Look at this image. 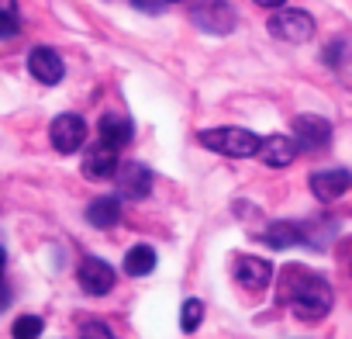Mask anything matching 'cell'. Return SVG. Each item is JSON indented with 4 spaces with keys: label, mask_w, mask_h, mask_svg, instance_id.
<instances>
[{
    "label": "cell",
    "mask_w": 352,
    "mask_h": 339,
    "mask_svg": "<svg viewBox=\"0 0 352 339\" xmlns=\"http://www.w3.org/2000/svg\"><path fill=\"white\" fill-rule=\"evenodd\" d=\"M276 301L280 305H290V311L304 322H321L331 305H335V291L324 277L311 274L307 267L300 263H290L280 270V280H276Z\"/></svg>",
    "instance_id": "6da1fadb"
},
{
    "label": "cell",
    "mask_w": 352,
    "mask_h": 339,
    "mask_svg": "<svg viewBox=\"0 0 352 339\" xmlns=\"http://www.w3.org/2000/svg\"><path fill=\"white\" fill-rule=\"evenodd\" d=\"M204 149L211 152H221V156H232V159H249L256 156L259 149V135L249 132V128H235V125H225V128H208L197 135Z\"/></svg>",
    "instance_id": "7a4b0ae2"
},
{
    "label": "cell",
    "mask_w": 352,
    "mask_h": 339,
    "mask_svg": "<svg viewBox=\"0 0 352 339\" xmlns=\"http://www.w3.org/2000/svg\"><path fill=\"white\" fill-rule=\"evenodd\" d=\"M266 28L273 39L290 42V45H304L314 39V18L307 11H297V8H276Z\"/></svg>",
    "instance_id": "3957f363"
},
{
    "label": "cell",
    "mask_w": 352,
    "mask_h": 339,
    "mask_svg": "<svg viewBox=\"0 0 352 339\" xmlns=\"http://www.w3.org/2000/svg\"><path fill=\"white\" fill-rule=\"evenodd\" d=\"M190 18L208 35H228L239 21V14H235V8L228 4V0H197Z\"/></svg>",
    "instance_id": "277c9868"
},
{
    "label": "cell",
    "mask_w": 352,
    "mask_h": 339,
    "mask_svg": "<svg viewBox=\"0 0 352 339\" xmlns=\"http://www.w3.org/2000/svg\"><path fill=\"white\" fill-rule=\"evenodd\" d=\"M76 280H80V287H83L87 294L100 298V294H111V291H114L118 274H114V267H111L107 260H100V256H83L80 267H76Z\"/></svg>",
    "instance_id": "5b68a950"
},
{
    "label": "cell",
    "mask_w": 352,
    "mask_h": 339,
    "mask_svg": "<svg viewBox=\"0 0 352 339\" xmlns=\"http://www.w3.org/2000/svg\"><path fill=\"white\" fill-rule=\"evenodd\" d=\"M49 138H52L56 152H66L69 156V152L83 149V142H87V121L80 114H59L49 125Z\"/></svg>",
    "instance_id": "8992f818"
},
{
    "label": "cell",
    "mask_w": 352,
    "mask_h": 339,
    "mask_svg": "<svg viewBox=\"0 0 352 339\" xmlns=\"http://www.w3.org/2000/svg\"><path fill=\"white\" fill-rule=\"evenodd\" d=\"M294 142L304 152H321L331 142V125L318 114H300V118H294Z\"/></svg>",
    "instance_id": "52a82bcc"
},
{
    "label": "cell",
    "mask_w": 352,
    "mask_h": 339,
    "mask_svg": "<svg viewBox=\"0 0 352 339\" xmlns=\"http://www.w3.org/2000/svg\"><path fill=\"white\" fill-rule=\"evenodd\" d=\"M232 274L245 291H266L270 280H273V263L263 260V256H235Z\"/></svg>",
    "instance_id": "ba28073f"
},
{
    "label": "cell",
    "mask_w": 352,
    "mask_h": 339,
    "mask_svg": "<svg viewBox=\"0 0 352 339\" xmlns=\"http://www.w3.org/2000/svg\"><path fill=\"white\" fill-rule=\"evenodd\" d=\"M349 187H352V174H349V170H318V174H311V194L321 205H331V201L345 198Z\"/></svg>",
    "instance_id": "9c48e42d"
},
{
    "label": "cell",
    "mask_w": 352,
    "mask_h": 339,
    "mask_svg": "<svg viewBox=\"0 0 352 339\" xmlns=\"http://www.w3.org/2000/svg\"><path fill=\"white\" fill-rule=\"evenodd\" d=\"M118 166H121L118 149L107 142H97L83 152V177H90V181H111L118 174Z\"/></svg>",
    "instance_id": "30bf717a"
},
{
    "label": "cell",
    "mask_w": 352,
    "mask_h": 339,
    "mask_svg": "<svg viewBox=\"0 0 352 339\" xmlns=\"http://www.w3.org/2000/svg\"><path fill=\"white\" fill-rule=\"evenodd\" d=\"M114 177H118L121 198H128V201H142L152 191V174H148V166H142V163H121Z\"/></svg>",
    "instance_id": "8fae6325"
},
{
    "label": "cell",
    "mask_w": 352,
    "mask_h": 339,
    "mask_svg": "<svg viewBox=\"0 0 352 339\" xmlns=\"http://www.w3.org/2000/svg\"><path fill=\"white\" fill-rule=\"evenodd\" d=\"M28 70H32V76H35L38 83H45V87H56V83L66 76V66H63L59 52L49 49V45H38V49L28 52Z\"/></svg>",
    "instance_id": "7c38bea8"
},
{
    "label": "cell",
    "mask_w": 352,
    "mask_h": 339,
    "mask_svg": "<svg viewBox=\"0 0 352 339\" xmlns=\"http://www.w3.org/2000/svg\"><path fill=\"white\" fill-rule=\"evenodd\" d=\"M256 156L263 159V166L270 170H283L297 159V142L290 135H270V138H259V149Z\"/></svg>",
    "instance_id": "4fadbf2b"
},
{
    "label": "cell",
    "mask_w": 352,
    "mask_h": 339,
    "mask_svg": "<svg viewBox=\"0 0 352 339\" xmlns=\"http://www.w3.org/2000/svg\"><path fill=\"white\" fill-rule=\"evenodd\" d=\"M87 222H90L94 229H114V225L121 222V201L111 198V194L94 198V201L87 205Z\"/></svg>",
    "instance_id": "5bb4252c"
},
{
    "label": "cell",
    "mask_w": 352,
    "mask_h": 339,
    "mask_svg": "<svg viewBox=\"0 0 352 339\" xmlns=\"http://www.w3.org/2000/svg\"><path fill=\"white\" fill-rule=\"evenodd\" d=\"M131 135H135V128H131V121H128L124 114L111 111V114L100 118V142H107V145H114V149H124V145L131 142Z\"/></svg>",
    "instance_id": "9a60e30c"
},
{
    "label": "cell",
    "mask_w": 352,
    "mask_h": 339,
    "mask_svg": "<svg viewBox=\"0 0 352 339\" xmlns=\"http://www.w3.org/2000/svg\"><path fill=\"white\" fill-rule=\"evenodd\" d=\"M263 243L273 249H290V246H304V229L300 222H273L263 232Z\"/></svg>",
    "instance_id": "2e32d148"
},
{
    "label": "cell",
    "mask_w": 352,
    "mask_h": 339,
    "mask_svg": "<svg viewBox=\"0 0 352 339\" xmlns=\"http://www.w3.org/2000/svg\"><path fill=\"white\" fill-rule=\"evenodd\" d=\"M152 270H155V249L152 246L138 243L124 253V274L128 277H148Z\"/></svg>",
    "instance_id": "e0dca14e"
},
{
    "label": "cell",
    "mask_w": 352,
    "mask_h": 339,
    "mask_svg": "<svg viewBox=\"0 0 352 339\" xmlns=\"http://www.w3.org/2000/svg\"><path fill=\"white\" fill-rule=\"evenodd\" d=\"M204 322V301L201 298H187L184 308H180V329L184 332H197Z\"/></svg>",
    "instance_id": "ac0fdd59"
},
{
    "label": "cell",
    "mask_w": 352,
    "mask_h": 339,
    "mask_svg": "<svg viewBox=\"0 0 352 339\" xmlns=\"http://www.w3.org/2000/svg\"><path fill=\"white\" fill-rule=\"evenodd\" d=\"M21 32L18 25V0H0V39H14Z\"/></svg>",
    "instance_id": "d6986e66"
},
{
    "label": "cell",
    "mask_w": 352,
    "mask_h": 339,
    "mask_svg": "<svg viewBox=\"0 0 352 339\" xmlns=\"http://www.w3.org/2000/svg\"><path fill=\"white\" fill-rule=\"evenodd\" d=\"M45 332V322L38 318V315H21L14 325H11V336L14 339H38Z\"/></svg>",
    "instance_id": "ffe728a7"
},
{
    "label": "cell",
    "mask_w": 352,
    "mask_h": 339,
    "mask_svg": "<svg viewBox=\"0 0 352 339\" xmlns=\"http://www.w3.org/2000/svg\"><path fill=\"white\" fill-rule=\"evenodd\" d=\"M80 339H114V332L104 322H83L80 325Z\"/></svg>",
    "instance_id": "44dd1931"
},
{
    "label": "cell",
    "mask_w": 352,
    "mask_h": 339,
    "mask_svg": "<svg viewBox=\"0 0 352 339\" xmlns=\"http://www.w3.org/2000/svg\"><path fill=\"white\" fill-rule=\"evenodd\" d=\"M345 52H349L345 42H331V45L324 49V63H328V66H338V63L345 59Z\"/></svg>",
    "instance_id": "7402d4cb"
},
{
    "label": "cell",
    "mask_w": 352,
    "mask_h": 339,
    "mask_svg": "<svg viewBox=\"0 0 352 339\" xmlns=\"http://www.w3.org/2000/svg\"><path fill=\"white\" fill-rule=\"evenodd\" d=\"M338 260L345 267V274L352 277V239H342V249H338Z\"/></svg>",
    "instance_id": "603a6c76"
},
{
    "label": "cell",
    "mask_w": 352,
    "mask_h": 339,
    "mask_svg": "<svg viewBox=\"0 0 352 339\" xmlns=\"http://www.w3.org/2000/svg\"><path fill=\"white\" fill-rule=\"evenodd\" d=\"M131 4H135V8H142V11H148V14H159L166 0H131Z\"/></svg>",
    "instance_id": "cb8c5ba5"
},
{
    "label": "cell",
    "mask_w": 352,
    "mask_h": 339,
    "mask_svg": "<svg viewBox=\"0 0 352 339\" xmlns=\"http://www.w3.org/2000/svg\"><path fill=\"white\" fill-rule=\"evenodd\" d=\"M8 308H11V291L0 284V311H8Z\"/></svg>",
    "instance_id": "d4e9b609"
},
{
    "label": "cell",
    "mask_w": 352,
    "mask_h": 339,
    "mask_svg": "<svg viewBox=\"0 0 352 339\" xmlns=\"http://www.w3.org/2000/svg\"><path fill=\"white\" fill-rule=\"evenodd\" d=\"M256 4H259V8H270V11H276V8H283V4H287V0H256Z\"/></svg>",
    "instance_id": "484cf974"
},
{
    "label": "cell",
    "mask_w": 352,
    "mask_h": 339,
    "mask_svg": "<svg viewBox=\"0 0 352 339\" xmlns=\"http://www.w3.org/2000/svg\"><path fill=\"white\" fill-rule=\"evenodd\" d=\"M4 267H8V253L0 249V277H4Z\"/></svg>",
    "instance_id": "4316f807"
},
{
    "label": "cell",
    "mask_w": 352,
    "mask_h": 339,
    "mask_svg": "<svg viewBox=\"0 0 352 339\" xmlns=\"http://www.w3.org/2000/svg\"><path fill=\"white\" fill-rule=\"evenodd\" d=\"M166 4H173V0H166Z\"/></svg>",
    "instance_id": "83f0119b"
}]
</instances>
